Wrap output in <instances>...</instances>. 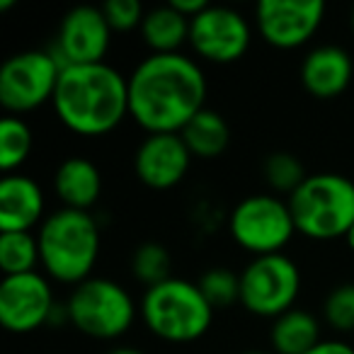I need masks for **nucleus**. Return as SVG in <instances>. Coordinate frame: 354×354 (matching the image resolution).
I'll return each instance as SVG.
<instances>
[{
	"label": "nucleus",
	"mask_w": 354,
	"mask_h": 354,
	"mask_svg": "<svg viewBox=\"0 0 354 354\" xmlns=\"http://www.w3.org/2000/svg\"><path fill=\"white\" fill-rule=\"evenodd\" d=\"M204 100V71L185 54H151L129 75V117L148 133H180Z\"/></svg>",
	"instance_id": "f257e3e1"
},
{
	"label": "nucleus",
	"mask_w": 354,
	"mask_h": 354,
	"mask_svg": "<svg viewBox=\"0 0 354 354\" xmlns=\"http://www.w3.org/2000/svg\"><path fill=\"white\" fill-rule=\"evenodd\" d=\"M54 112L78 136H104L129 114V78L109 64L68 66L61 71Z\"/></svg>",
	"instance_id": "f03ea898"
},
{
	"label": "nucleus",
	"mask_w": 354,
	"mask_h": 354,
	"mask_svg": "<svg viewBox=\"0 0 354 354\" xmlns=\"http://www.w3.org/2000/svg\"><path fill=\"white\" fill-rule=\"evenodd\" d=\"M41 267L61 284H83L100 257V223L90 212L56 209L46 214L37 233Z\"/></svg>",
	"instance_id": "7ed1b4c3"
},
{
	"label": "nucleus",
	"mask_w": 354,
	"mask_h": 354,
	"mask_svg": "<svg viewBox=\"0 0 354 354\" xmlns=\"http://www.w3.org/2000/svg\"><path fill=\"white\" fill-rule=\"evenodd\" d=\"M138 313L143 325L162 342L187 344L212 330L216 308L207 301L199 284L172 277L143 291Z\"/></svg>",
	"instance_id": "20e7f679"
},
{
	"label": "nucleus",
	"mask_w": 354,
	"mask_h": 354,
	"mask_svg": "<svg viewBox=\"0 0 354 354\" xmlns=\"http://www.w3.org/2000/svg\"><path fill=\"white\" fill-rule=\"evenodd\" d=\"M296 233L310 241H337L354 223V183L339 172H315L289 199Z\"/></svg>",
	"instance_id": "39448f33"
},
{
	"label": "nucleus",
	"mask_w": 354,
	"mask_h": 354,
	"mask_svg": "<svg viewBox=\"0 0 354 354\" xmlns=\"http://www.w3.org/2000/svg\"><path fill=\"white\" fill-rule=\"evenodd\" d=\"M66 308L71 325L95 339H117L127 335L138 313L133 296L107 277H90L75 286Z\"/></svg>",
	"instance_id": "423d86ee"
},
{
	"label": "nucleus",
	"mask_w": 354,
	"mask_h": 354,
	"mask_svg": "<svg viewBox=\"0 0 354 354\" xmlns=\"http://www.w3.org/2000/svg\"><path fill=\"white\" fill-rule=\"evenodd\" d=\"M228 231L238 248L252 257L281 252L296 236V223L289 202L277 194H250L233 207Z\"/></svg>",
	"instance_id": "0eeeda50"
},
{
	"label": "nucleus",
	"mask_w": 354,
	"mask_h": 354,
	"mask_svg": "<svg viewBox=\"0 0 354 354\" xmlns=\"http://www.w3.org/2000/svg\"><path fill=\"white\" fill-rule=\"evenodd\" d=\"M301 294L299 265L284 252L252 257L241 272V306L257 318H279L296 308Z\"/></svg>",
	"instance_id": "6e6552de"
},
{
	"label": "nucleus",
	"mask_w": 354,
	"mask_h": 354,
	"mask_svg": "<svg viewBox=\"0 0 354 354\" xmlns=\"http://www.w3.org/2000/svg\"><path fill=\"white\" fill-rule=\"evenodd\" d=\"M64 66L54 51H22L0 68V104L10 114H25L54 102Z\"/></svg>",
	"instance_id": "1a4fd4ad"
},
{
	"label": "nucleus",
	"mask_w": 354,
	"mask_h": 354,
	"mask_svg": "<svg viewBox=\"0 0 354 354\" xmlns=\"http://www.w3.org/2000/svg\"><path fill=\"white\" fill-rule=\"evenodd\" d=\"M250 41V22L233 8L209 6L189 22V46L209 64H236L248 54Z\"/></svg>",
	"instance_id": "9d476101"
},
{
	"label": "nucleus",
	"mask_w": 354,
	"mask_h": 354,
	"mask_svg": "<svg viewBox=\"0 0 354 354\" xmlns=\"http://www.w3.org/2000/svg\"><path fill=\"white\" fill-rule=\"evenodd\" d=\"M56 299L51 284L39 272L3 277L0 281V323L8 333L27 335L49 325Z\"/></svg>",
	"instance_id": "9b49d317"
},
{
	"label": "nucleus",
	"mask_w": 354,
	"mask_h": 354,
	"mask_svg": "<svg viewBox=\"0 0 354 354\" xmlns=\"http://www.w3.org/2000/svg\"><path fill=\"white\" fill-rule=\"evenodd\" d=\"M325 17L323 0H262L255 8V27L274 49H299L318 32Z\"/></svg>",
	"instance_id": "f8f14e48"
},
{
	"label": "nucleus",
	"mask_w": 354,
	"mask_h": 354,
	"mask_svg": "<svg viewBox=\"0 0 354 354\" xmlns=\"http://www.w3.org/2000/svg\"><path fill=\"white\" fill-rule=\"evenodd\" d=\"M112 39V27L102 8L78 6L64 15L56 35L54 56L64 68L68 66L102 64Z\"/></svg>",
	"instance_id": "ddd939ff"
},
{
	"label": "nucleus",
	"mask_w": 354,
	"mask_h": 354,
	"mask_svg": "<svg viewBox=\"0 0 354 354\" xmlns=\"http://www.w3.org/2000/svg\"><path fill=\"white\" fill-rule=\"evenodd\" d=\"M192 153L180 133H148L133 153L136 177L151 189H172L183 183Z\"/></svg>",
	"instance_id": "4468645a"
},
{
	"label": "nucleus",
	"mask_w": 354,
	"mask_h": 354,
	"mask_svg": "<svg viewBox=\"0 0 354 354\" xmlns=\"http://www.w3.org/2000/svg\"><path fill=\"white\" fill-rule=\"evenodd\" d=\"M44 189L30 175H6L0 183V231L32 233L41 226L44 214Z\"/></svg>",
	"instance_id": "2eb2a0df"
},
{
	"label": "nucleus",
	"mask_w": 354,
	"mask_h": 354,
	"mask_svg": "<svg viewBox=\"0 0 354 354\" xmlns=\"http://www.w3.org/2000/svg\"><path fill=\"white\" fill-rule=\"evenodd\" d=\"M354 66L342 46L323 44L306 54L301 64V85L318 100H333L342 95L352 83Z\"/></svg>",
	"instance_id": "dca6fc26"
},
{
	"label": "nucleus",
	"mask_w": 354,
	"mask_h": 354,
	"mask_svg": "<svg viewBox=\"0 0 354 354\" xmlns=\"http://www.w3.org/2000/svg\"><path fill=\"white\" fill-rule=\"evenodd\" d=\"M54 192L66 209L90 212L102 194V172L88 158L71 156L56 167Z\"/></svg>",
	"instance_id": "f3484780"
},
{
	"label": "nucleus",
	"mask_w": 354,
	"mask_h": 354,
	"mask_svg": "<svg viewBox=\"0 0 354 354\" xmlns=\"http://www.w3.org/2000/svg\"><path fill=\"white\" fill-rule=\"evenodd\" d=\"M320 339V320L306 308H291L272 320L270 344L274 354H306Z\"/></svg>",
	"instance_id": "a211bd4d"
},
{
	"label": "nucleus",
	"mask_w": 354,
	"mask_h": 354,
	"mask_svg": "<svg viewBox=\"0 0 354 354\" xmlns=\"http://www.w3.org/2000/svg\"><path fill=\"white\" fill-rule=\"evenodd\" d=\"M141 37L151 54H180V46L189 41V20L170 3L153 8L143 17Z\"/></svg>",
	"instance_id": "6ab92c4d"
},
{
	"label": "nucleus",
	"mask_w": 354,
	"mask_h": 354,
	"mask_svg": "<svg viewBox=\"0 0 354 354\" xmlns=\"http://www.w3.org/2000/svg\"><path fill=\"white\" fill-rule=\"evenodd\" d=\"M180 136H183L185 146L189 148L192 158L214 160L231 143V129L221 114L204 107L197 117L189 119V124L180 131Z\"/></svg>",
	"instance_id": "aec40b11"
},
{
	"label": "nucleus",
	"mask_w": 354,
	"mask_h": 354,
	"mask_svg": "<svg viewBox=\"0 0 354 354\" xmlns=\"http://www.w3.org/2000/svg\"><path fill=\"white\" fill-rule=\"evenodd\" d=\"M41 265L39 241L35 233H0V270L6 277L37 272Z\"/></svg>",
	"instance_id": "412c9836"
},
{
	"label": "nucleus",
	"mask_w": 354,
	"mask_h": 354,
	"mask_svg": "<svg viewBox=\"0 0 354 354\" xmlns=\"http://www.w3.org/2000/svg\"><path fill=\"white\" fill-rule=\"evenodd\" d=\"M32 146H35V138H32V129L27 127L25 119L8 114L0 122V167L8 175H12V170L25 165Z\"/></svg>",
	"instance_id": "4be33fe9"
},
{
	"label": "nucleus",
	"mask_w": 354,
	"mask_h": 354,
	"mask_svg": "<svg viewBox=\"0 0 354 354\" xmlns=\"http://www.w3.org/2000/svg\"><path fill=\"white\" fill-rule=\"evenodd\" d=\"M131 272L146 289L172 279V257L160 243H143L131 255Z\"/></svg>",
	"instance_id": "5701e85b"
},
{
	"label": "nucleus",
	"mask_w": 354,
	"mask_h": 354,
	"mask_svg": "<svg viewBox=\"0 0 354 354\" xmlns=\"http://www.w3.org/2000/svg\"><path fill=\"white\" fill-rule=\"evenodd\" d=\"M262 175H265V183L274 192L286 194V197H291L308 177L304 162L289 151H277L272 156H267L265 165H262Z\"/></svg>",
	"instance_id": "b1692460"
},
{
	"label": "nucleus",
	"mask_w": 354,
	"mask_h": 354,
	"mask_svg": "<svg viewBox=\"0 0 354 354\" xmlns=\"http://www.w3.org/2000/svg\"><path fill=\"white\" fill-rule=\"evenodd\" d=\"M197 284L214 308H228L233 304H241V274L228 267H212L204 272Z\"/></svg>",
	"instance_id": "393cba45"
},
{
	"label": "nucleus",
	"mask_w": 354,
	"mask_h": 354,
	"mask_svg": "<svg viewBox=\"0 0 354 354\" xmlns=\"http://www.w3.org/2000/svg\"><path fill=\"white\" fill-rule=\"evenodd\" d=\"M323 320L339 335L354 333V281H344L325 296Z\"/></svg>",
	"instance_id": "a878e982"
},
{
	"label": "nucleus",
	"mask_w": 354,
	"mask_h": 354,
	"mask_svg": "<svg viewBox=\"0 0 354 354\" xmlns=\"http://www.w3.org/2000/svg\"><path fill=\"white\" fill-rule=\"evenodd\" d=\"M102 12L112 32H131L136 27L141 30L143 17H146L138 0H109L102 6Z\"/></svg>",
	"instance_id": "bb28decb"
},
{
	"label": "nucleus",
	"mask_w": 354,
	"mask_h": 354,
	"mask_svg": "<svg viewBox=\"0 0 354 354\" xmlns=\"http://www.w3.org/2000/svg\"><path fill=\"white\" fill-rule=\"evenodd\" d=\"M306 354H354V344L344 342V339H339V337H330V339H320V342Z\"/></svg>",
	"instance_id": "cd10ccee"
},
{
	"label": "nucleus",
	"mask_w": 354,
	"mask_h": 354,
	"mask_svg": "<svg viewBox=\"0 0 354 354\" xmlns=\"http://www.w3.org/2000/svg\"><path fill=\"white\" fill-rule=\"evenodd\" d=\"M109 354H146V352H143V349H136V347H117Z\"/></svg>",
	"instance_id": "c85d7f7f"
},
{
	"label": "nucleus",
	"mask_w": 354,
	"mask_h": 354,
	"mask_svg": "<svg viewBox=\"0 0 354 354\" xmlns=\"http://www.w3.org/2000/svg\"><path fill=\"white\" fill-rule=\"evenodd\" d=\"M344 243H347V248L354 252V223H352V228L347 231V236H344Z\"/></svg>",
	"instance_id": "c756f323"
},
{
	"label": "nucleus",
	"mask_w": 354,
	"mask_h": 354,
	"mask_svg": "<svg viewBox=\"0 0 354 354\" xmlns=\"http://www.w3.org/2000/svg\"><path fill=\"white\" fill-rule=\"evenodd\" d=\"M15 6V0H0V10H10Z\"/></svg>",
	"instance_id": "7c9ffc66"
},
{
	"label": "nucleus",
	"mask_w": 354,
	"mask_h": 354,
	"mask_svg": "<svg viewBox=\"0 0 354 354\" xmlns=\"http://www.w3.org/2000/svg\"><path fill=\"white\" fill-rule=\"evenodd\" d=\"M243 354H274V352H267V349H250V352H243Z\"/></svg>",
	"instance_id": "2f4dec72"
},
{
	"label": "nucleus",
	"mask_w": 354,
	"mask_h": 354,
	"mask_svg": "<svg viewBox=\"0 0 354 354\" xmlns=\"http://www.w3.org/2000/svg\"><path fill=\"white\" fill-rule=\"evenodd\" d=\"M352 30H354V10H352Z\"/></svg>",
	"instance_id": "473e14b6"
}]
</instances>
